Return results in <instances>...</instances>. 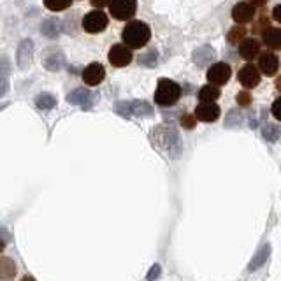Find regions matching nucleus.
<instances>
[{
	"mask_svg": "<svg viewBox=\"0 0 281 281\" xmlns=\"http://www.w3.org/2000/svg\"><path fill=\"white\" fill-rule=\"evenodd\" d=\"M32 57H34V42L30 39L19 42L18 51H16V63L19 69H27L32 63Z\"/></svg>",
	"mask_w": 281,
	"mask_h": 281,
	"instance_id": "14",
	"label": "nucleus"
},
{
	"mask_svg": "<svg viewBox=\"0 0 281 281\" xmlns=\"http://www.w3.org/2000/svg\"><path fill=\"white\" fill-rule=\"evenodd\" d=\"M92 2V6L95 7V9H102V7H108L111 0H90Z\"/></svg>",
	"mask_w": 281,
	"mask_h": 281,
	"instance_id": "34",
	"label": "nucleus"
},
{
	"mask_svg": "<svg viewBox=\"0 0 281 281\" xmlns=\"http://www.w3.org/2000/svg\"><path fill=\"white\" fill-rule=\"evenodd\" d=\"M237 53H239V57L244 58L246 62L255 60L260 53V42L257 41V39L244 37L243 41L237 44Z\"/></svg>",
	"mask_w": 281,
	"mask_h": 281,
	"instance_id": "13",
	"label": "nucleus"
},
{
	"mask_svg": "<svg viewBox=\"0 0 281 281\" xmlns=\"http://www.w3.org/2000/svg\"><path fill=\"white\" fill-rule=\"evenodd\" d=\"M220 106H216V102H200L195 108L193 116L202 123H213L220 118Z\"/></svg>",
	"mask_w": 281,
	"mask_h": 281,
	"instance_id": "10",
	"label": "nucleus"
},
{
	"mask_svg": "<svg viewBox=\"0 0 281 281\" xmlns=\"http://www.w3.org/2000/svg\"><path fill=\"white\" fill-rule=\"evenodd\" d=\"M272 18H274V21L281 23V6H274V9H272Z\"/></svg>",
	"mask_w": 281,
	"mask_h": 281,
	"instance_id": "35",
	"label": "nucleus"
},
{
	"mask_svg": "<svg viewBox=\"0 0 281 281\" xmlns=\"http://www.w3.org/2000/svg\"><path fill=\"white\" fill-rule=\"evenodd\" d=\"M108 60L113 67H126L130 65V62L134 60L132 49L129 46H125L123 42H118V44H113L108 51Z\"/></svg>",
	"mask_w": 281,
	"mask_h": 281,
	"instance_id": "6",
	"label": "nucleus"
},
{
	"mask_svg": "<svg viewBox=\"0 0 281 281\" xmlns=\"http://www.w3.org/2000/svg\"><path fill=\"white\" fill-rule=\"evenodd\" d=\"M237 79H239V83L244 86L246 90H251V88H257V86L260 85V76L259 69H257L255 65H251V63H246V65H243L239 69V72H237Z\"/></svg>",
	"mask_w": 281,
	"mask_h": 281,
	"instance_id": "9",
	"label": "nucleus"
},
{
	"mask_svg": "<svg viewBox=\"0 0 281 281\" xmlns=\"http://www.w3.org/2000/svg\"><path fill=\"white\" fill-rule=\"evenodd\" d=\"M279 108H281V98H276L274 102H272V108H271V113L272 116L276 118V120H281V113H279Z\"/></svg>",
	"mask_w": 281,
	"mask_h": 281,
	"instance_id": "30",
	"label": "nucleus"
},
{
	"mask_svg": "<svg viewBox=\"0 0 281 281\" xmlns=\"http://www.w3.org/2000/svg\"><path fill=\"white\" fill-rule=\"evenodd\" d=\"M278 136H279V129L276 125H267L266 129H264V137H266L267 141L271 142L278 141Z\"/></svg>",
	"mask_w": 281,
	"mask_h": 281,
	"instance_id": "26",
	"label": "nucleus"
},
{
	"mask_svg": "<svg viewBox=\"0 0 281 281\" xmlns=\"http://www.w3.org/2000/svg\"><path fill=\"white\" fill-rule=\"evenodd\" d=\"M269 255H271V246L269 244H266V246H262L259 251L255 253V257L251 259V262L248 264V271H257L259 267H262L264 264L267 262V259H269Z\"/></svg>",
	"mask_w": 281,
	"mask_h": 281,
	"instance_id": "19",
	"label": "nucleus"
},
{
	"mask_svg": "<svg viewBox=\"0 0 281 281\" xmlns=\"http://www.w3.org/2000/svg\"><path fill=\"white\" fill-rule=\"evenodd\" d=\"M220 88L216 85H211V83H208V85H204L202 88L199 90V98L200 102H216L220 98Z\"/></svg>",
	"mask_w": 281,
	"mask_h": 281,
	"instance_id": "21",
	"label": "nucleus"
},
{
	"mask_svg": "<svg viewBox=\"0 0 281 281\" xmlns=\"http://www.w3.org/2000/svg\"><path fill=\"white\" fill-rule=\"evenodd\" d=\"M160 272H162L160 266H158V264H155V266L149 269V272H148V276H146V279H148V281H155V279L160 278Z\"/></svg>",
	"mask_w": 281,
	"mask_h": 281,
	"instance_id": "29",
	"label": "nucleus"
},
{
	"mask_svg": "<svg viewBox=\"0 0 281 281\" xmlns=\"http://www.w3.org/2000/svg\"><path fill=\"white\" fill-rule=\"evenodd\" d=\"M215 57H216L215 49L209 46L199 47V49H195V53H193V60H195L197 65H208V63L215 60Z\"/></svg>",
	"mask_w": 281,
	"mask_h": 281,
	"instance_id": "20",
	"label": "nucleus"
},
{
	"mask_svg": "<svg viewBox=\"0 0 281 281\" xmlns=\"http://www.w3.org/2000/svg\"><path fill=\"white\" fill-rule=\"evenodd\" d=\"M149 39H151V29L148 23L141 19H132L121 30V41L130 49H141L148 44Z\"/></svg>",
	"mask_w": 281,
	"mask_h": 281,
	"instance_id": "1",
	"label": "nucleus"
},
{
	"mask_svg": "<svg viewBox=\"0 0 281 281\" xmlns=\"http://www.w3.org/2000/svg\"><path fill=\"white\" fill-rule=\"evenodd\" d=\"M44 6L51 13H62L72 6V0H44Z\"/></svg>",
	"mask_w": 281,
	"mask_h": 281,
	"instance_id": "25",
	"label": "nucleus"
},
{
	"mask_svg": "<svg viewBox=\"0 0 281 281\" xmlns=\"http://www.w3.org/2000/svg\"><path fill=\"white\" fill-rule=\"evenodd\" d=\"M9 70H11V67H9V58H7V57H2V58H0V76L7 74Z\"/></svg>",
	"mask_w": 281,
	"mask_h": 281,
	"instance_id": "31",
	"label": "nucleus"
},
{
	"mask_svg": "<svg viewBox=\"0 0 281 281\" xmlns=\"http://www.w3.org/2000/svg\"><path fill=\"white\" fill-rule=\"evenodd\" d=\"M67 102L74 106H81L83 109L92 108V92H88L86 88H76L67 95Z\"/></svg>",
	"mask_w": 281,
	"mask_h": 281,
	"instance_id": "15",
	"label": "nucleus"
},
{
	"mask_svg": "<svg viewBox=\"0 0 281 281\" xmlns=\"http://www.w3.org/2000/svg\"><path fill=\"white\" fill-rule=\"evenodd\" d=\"M108 25H109V18L102 9L90 11V13L85 14V18L81 19L83 30L88 32V34H100V32L108 29Z\"/></svg>",
	"mask_w": 281,
	"mask_h": 281,
	"instance_id": "3",
	"label": "nucleus"
},
{
	"mask_svg": "<svg viewBox=\"0 0 281 281\" xmlns=\"http://www.w3.org/2000/svg\"><path fill=\"white\" fill-rule=\"evenodd\" d=\"M7 106H9V104H2V106H0V111H2L4 108H7Z\"/></svg>",
	"mask_w": 281,
	"mask_h": 281,
	"instance_id": "38",
	"label": "nucleus"
},
{
	"mask_svg": "<svg viewBox=\"0 0 281 281\" xmlns=\"http://www.w3.org/2000/svg\"><path fill=\"white\" fill-rule=\"evenodd\" d=\"M232 76V69L228 63L225 62H216L213 65H209L208 72H206V78L211 85H216V86H223L228 83V79Z\"/></svg>",
	"mask_w": 281,
	"mask_h": 281,
	"instance_id": "7",
	"label": "nucleus"
},
{
	"mask_svg": "<svg viewBox=\"0 0 281 281\" xmlns=\"http://www.w3.org/2000/svg\"><path fill=\"white\" fill-rule=\"evenodd\" d=\"M2 250H4V243L0 241V251H2Z\"/></svg>",
	"mask_w": 281,
	"mask_h": 281,
	"instance_id": "39",
	"label": "nucleus"
},
{
	"mask_svg": "<svg viewBox=\"0 0 281 281\" xmlns=\"http://www.w3.org/2000/svg\"><path fill=\"white\" fill-rule=\"evenodd\" d=\"M63 25L60 19H44V23L41 25V32L49 39H57L62 34Z\"/></svg>",
	"mask_w": 281,
	"mask_h": 281,
	"instance_id": "18",
	"label": "nucleus"
},
{
	"mask_svg": "<svg viewBox=\"0 0 281 281\" xmlns=\"http://www.w3.org/2000/svg\"><path fill=\"white\" fill-rule=\"evenodd\" d=\"M16 274V264L7 257H0V281H7L14 278Z\"/></svg>",
	"mask_w": 281,
	"mask_h": 281,
	"instance_id": "22",
	"label": "nucleus"
},
{
	"mask_svg": "<svg viewBox=\"0 0 281 281\" xmlns=\"http://www.w3.org/2000/svg\"><path fill=\"white\" fill-rule=\"evenodd\" d=\"M279 69V58L271 51L259 53V72L264 76H274Z\"/></svg>",
	"mask_w": 281,
	"mask_h": 281,
	"instance_id": "12",
	"label": "nucleus"
},
{
	"mask_svg": "<svg viewBox=\"0 0 281 281\" xmlns=\"http://www.w3.org/2000/svg\"><path fill=\"white\" fill-rule=\"evenodd\" d=\"M109 14L118 21H129L137 13V0H111Z\"/></svg>",
	"mask_w": 281,
	"mask_h": 281,
	"instance_id": "4",
	"label": "nucleus"
},
{
	"mask_svg": "<svg viewBox=\"0 0 281 281\" xmlns=\"http://www.w3.org/2000/svg\"><path fill=\"white\" fill-rule=\"evenodd\" d=\"M262 41L269 49H279L281 47V30L278 27H267L262 30Z\"/></svg>",
	"mask_w": 281,
	"mask_h": 281,
	"instance_id": "16",
	"label": "nucleus"
},
{
	"mask_svg": "<svg viewBox=\"0 0 281 281\" xmlns=\"http://www.w3.org/2000/svg\"><path fill=\"white\" fill-rule=\"evenodd\" d=\"M7 90H9V81H7V79L4 76H0V97H2V95H6Z\"/></svg>",
	"mask_w": 281,
	"mask_h": 281,
	"instance_id": "32",
	"label": "nucleus"
},
{
	"mask_svg": "<svg viewBox=\"0 0 281 281\" xmlns=\"http://www.w3.org/2000/svg\"><path fill=\"white\" fill-rule=\"evenodd\" d=\"M257 13V7H253L250 2H237L234 7H232V19L237 23V25H246V23L253 21Z\"/></svg>",
	"mask_w": 281,
	"mask_h": 281,
	"instance_id": "11",
	"label": "nucleus"
},
{
	"mask_svg": "<svg viewBox=\"0 0 281 281\" xmlns=\"http://www.w3.org/2000/svg\"><path fill=\"white\" fill-rule=\"evenodd\" d=\"M180 123H181L183 129L192 130L193 126H195V123H197V118L193 116V114H183V116H181V120H180Z\"/></svg>",
	"mask_w": 281,
	"mask_h": 281,
	"instance_id": "27",
	"label": "nucleus"
},
{
	"mask_svg": "<svg viewBox=\"0 0 281 281\" xmlns=\"http://www.w3.org/2000/svg\"><path fill=\"white\" fill-rule=\"evenodd\" d=\"M21 281H35V279L32 278V276H25V278H23Z\"/></svg>",
	"mask_w": 281,
	"mask_h": 281,
	"instance_id": "37",
	"label": "nucleus"
},
{
	"mask_svg": "<svg viewBox=\"0 0 281 281\" xmlns=\"http://www.w3.org/2000/svg\"><path fill=\"white\" fill-rule=\"evenodd\" d=\"M181 97V86L177 85L172 79H160L157 85V90L153 93V98H155V104L162 106V108H169V106H174Z\"/></svg>",
	"mask_w": 281,
	"mask_h": 281,
	"instance_id": "2",
	"label": "nucleus"
},
{
	"mask_svg": "<svg viewBox=\"0 0 281 281\" xmlns=\"http://www.w3.org/2000/svg\"><path fill=\"white\" fill-rule=\"evenodd\" d=\"M151 60L157 62V53H155V51H151L149 55H146V57L139 58V63H149V65H151Z\"/></svg>",
	"mask_w": 281,
	"mask_h": 281,
	"instance_id": "33",
	"label": "nucleus"
},
{
	"mask_svg": "<svg viewBox=\"0 0 281 281\" xmlns=\"http://www.w3.org/2000/svg\"><path fill=\"white\" fill-rule=\"evenodd\" d=\"M116 113L121 114L123 118L129 116H151L153 109L148 102L144 100H132V102H118Z\"/></svg>",
	"mask_w": 281,
	"mask_h": 281,
	"instance_id": "5",
	"label": "nucleus"
},
{
	"mask_svg": "<svg viewBox=\"0 0 281 281\" xmlns=\"http://www.w3.org/2000/svg\"><path fill=\"white\" fill-rule=\"evenodd\" d=\"M81 78L85 81V85L88 86H98L106 79V69L102 67V63L92 62L83 69Z\"/></svg>",
	"mask_w": 281,
	"mask_h": 281,
	"instance_id": "8",
	"label": "nucleus"
},
{
	"mask_svg": "<svg viewBox=\"0 0 281 281\" xmlns=\"http://www.w3.org/2000/svg\"><path fill=\"white\" fill-rule=\"evenodd\" d=\"M236 100H237V104H239L241 108H248V106L251 104V95L248 92H239L237 93V97H236Z\"/></svg>",
	"mask_w": 281,
	"mask_h": 281,
	"instance_id": "28",
	"label": "nucleus"
},
{
	"mask_svg": "<svg viewBox=\"0 0 281 281\" xmlns=\"http://www.w3.org/2000/svg\"><path fill=\"white\" fill-rule=\"evenodd\" d=\"M248 2H250L253 7H264L269 2V0H248Z\"/></svg>",
	"mask_w": 281,
	"mask_h": 281,
	"instance_id": "36",
	"label": "nucleus"
},
{
	"mask_svg": "<svg viewBox=\"0 0 281 281\" xmlns=\"http://www.w3.org/2000/svg\"><path fill=\"white\" fill-rule=\"evenodd\" d=\"M35 106H37L39 109L49 111L57 106V97L51 93H39L37 97H35Z\"/></svg>",
	"mask_w": 281,
	"mask_h": 281,
	"instance_id": "23",
	"label": "nucleus"
},
{
	"mask_svg": "<svg viewBox=\"0 0 281 281\" xmlns=\"http://www.w3.org/2000/svg\"><path fill=\"white\" fill-rule=\"evenodd\" d=\"M244 37H246V29H244V25L232 27V29L228 30V34H227V41L231 42V44H239Z\"/></svg>",
	"mask_w": 281,
	"mask_h": 281,
	"instance_id": "24",
	"label": "nucleus"
},
{
	"mask_svg": "<svg viewBox=\"0 0 281 281\" xmlns=\"http://www.w3.org/2000/svg\"><path fill=\"white\" fill-rule=\"evenodd\" d=\"M63 65H65V57H63L62 51L51 49V53L46 55L44 67H46L47 70H51V72H57V70H60Z\"/></svg>",
	"mask_w": 281,
	"mask_h": 281,
	"instance_id": "17",
	"label": "nucleus"
}]
</instances>
